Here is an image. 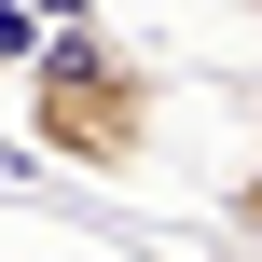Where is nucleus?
Masks as SVG:
<instances>
[{
    "instance_id": "20e7f679",
    "label": "nucleus",
    "mask_w": 262,
    "mask_h": 262,
    "mask_svg": "<svg viewBox=\"0 0 262 262\" xmlns=\"http://www.w3.org/2000/svg\"><path fill=\"white\" fill-rule=\"evenodd\" d=\"M55 14H97V0H41V28H55Z\"/></svg>"
},
{
    "instance_id": "f257e3e1",
    "label": "nucleus",
    "mask_w": 262,
    "mask_h": 262,
    "mask_svg": "<svg viewBox=\"0 0 262 262\" xmlns=\"http://www.w3.org/2000/svg\"><path fill=\"white\" fill-rule=\"evenodd\" d=\"M14 124H28L41 166L124 193V180H152V152H166V69H152L111 14H55L41 55L14 69Z\"/></svg>"
},
{
    "instance_id": "7ed1b4c3",
    "label": "nucleus",
    "mask_w": 262,
    "mask_h": 262,
    "mask_svg": "<svg viewBox=\"0 0 262 262\" xmlns=\"http://www.w3.org/2000/svg\"><path fill=\"white\" fill-rule=\"evenodd\" d=\"M0 55H14V69L41 55V0H0Z\"/></svg>"
},
{
    "instance_id": "f03ea898",
    "label": "nucleus",
    "mask_w": 262,
    "mask_h": 262,
    "mask_svg": "<svg viewBox=\"0 0 262 262\" xmlns=\"http://www.w3.org/2000/svg\"><path fill=\"white\" fill-rule=\"evenodd\" d=\"M221 235H235V249H262V152L235 166V193H221Z\"/></svg>"
},
{
    "instance_id": "39448f33",
    "label": "nucleus",
    "mask_w": 262,
    "mask_h": 262,
    "mask_svg": "<svg viewBox=\"0 0 262 262\" xmlns=\"http://www.w3.org/2000/svg\"><path fill=\"white\" fill-rule=\"evenodd\" d=\"M249 14H262V0H249Z\"/></svg>"
}]
</instances>
